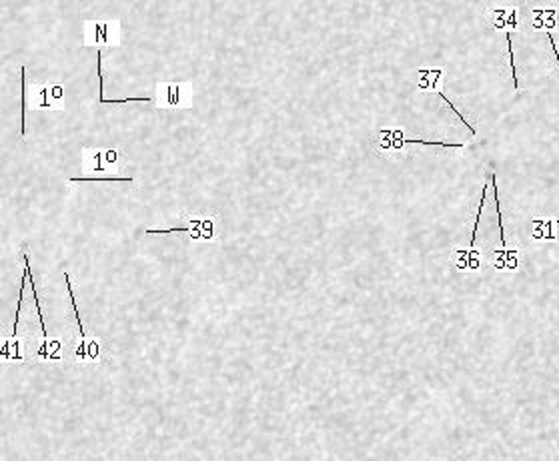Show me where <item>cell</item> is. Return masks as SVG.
Segmentation results:
<instances>
[{"label":"cell","mask_w":559,"mask_h":461,"mask_svg":"<svg viewBox=\"0 0 559 461\" xmlns=\"http://www.w3.org/2000/svg\"><path fill=\"white\" fill-rule=\"evenodd\" d=\"M193 86L191 82L157 84V106L159 108H191Z\"/></svg>","instance_id":"6da1fadb"},{"label":"cell","mask_w":559,"mask_h":461,"mask_svg":"<svg viewBox=\"0 0 559 461\" xmlns=\"http://www.w3.org/2000/svg\"><path fill=\"white\" fill-rule=\"evenodd\" d=\"M86 42L90 46H118L120 22L118 20H92L84 28Z\"/></svg>","instance_id":"7a4b0ae2"},{"label":"cell","mask_w":559,"mask_h":461,"mask_svg":"<svg viewBox=\"0 0 559 461\" xmlns=\"http://www.w3.org/2000/svg\"><path fill=\"white\" fill-rule=\"evenodd\" d=\"M82 165L86 173H108V169L105 167L103 150H92V148L82 150Z\"/></svg>","instance_id":"3957f363"},{"label":"cell","mask_w":559,"mask_h":461,"mask_svg":"<svg viewBox=\"0 0 559 461\" xmlns=\"http://www.w3.org/2000/svg\"><path fill=\"white\" fill-rule=\"evenodd\" d=\"M33 106L35 108H54V110H65V106H60L54 99H52V92H50V84L35 88V95H33Z\"/></svg>","instance_id":"277c9868"},{"label":"cell","mask_w":559,"mask_h":461,"mask_svg":"<svg viewBox=\"0 0 559 461\" xmlns=\"http://www.w3.org/2000/svg\"><path fill=\"white\" fill-rule=\"evenodd\" d=\"M24 67H20V137H26V80H24Z\"/></svg>","instance_id":"5b68a950"},{"label":"cell","mask_w":559,"mask_h":461,"mask_svg":"<svg viewBox=\"0 0 559 461\" xmlns=\"http://www.w3.org/2000/svg\"><path fill=\"white\" fill-rule=\"evenodd\" d=\"M403 144H425V146H443V148H461L463 144L459 142H443V141H419V139H401L395 142V148H401Z\"/></svg>","instance_id":"8992f818"},{"label":"cell","mask_w":559,"mask_h":461,"mask_svg":"<svg viewBox=\"0 0 559 461\" xmlns=\"http://www.w3.org/2000/svg\"><path fill=\"white\" fill-rule=\"evenodd\" d=\"M70 182H76V180H101V182H120V180H124V182H133V177H116V175H108V177H72V178H69Z\"/></svg>","instance_id":"52a82bcc"},{"label":"cell","mask_w":559,"mask_h":461,"mask_svg":"<svg viewBox=\"0 0 559 461\" xmlns=\"http://www.w3.org/2000/svg\"><path fill=\"white\" fill-rule=\"evenodd\" d=\"M103 155H105V167L108 169V173L116 171L118 161H120L118 150H116V148H106V150H103Z\"/></svg>","instance_id":"ba28073f"},{"label":"cell","mask_w":559,"mask_h":461,"mask_svg":"<svg viewBox=\"0 0 559 461\" xmlns=\"http://www.w3.org/2000/svg\"><path fill=\"white\" fill-rule=\"evenodd\" d=\"M485 191H487V187H483V193H481V201H479V209H477V217H475V225H473V231H471V241H469V245H471V247L475 245V239H477V229H479V221H481V213H483V207H485Z\"/></svg>","instance_id":"9c48e42d"},{"label":"cell","mask_w":559,"mask_h":461,"mask_svg":"<svg viewBox=\"0 0 559 461\" xmlns=\"http://www.w3.org/2000/svg\"><path fill=\"white\" fill-rule=\"evenodd\" d=\"M437 95H439V97H441V99H443V101H445V103H447V105L451 106V110H453V112H455V114H457V116L461 118V122H463V125H465V127H469V131H471V135H475L477 131H475V129H473V127L469 125V122H467V118H465V116H463V114H461V112H459V110H457V108L453 106V103H451V101H449V99H447V97L443 95V92H441V90H437Z\"/></svg>","instance_id":"30bf717a"},{"label":"cell","mask_w":559,"mask_h":461,"mask_svg":"<svg viewBox=\"0 0 559 461\" xmlns=\"http://www.w3.org/2000/svg\"><path fill=\"white\" fill-rule=\"evenodd\" d=\"M20 343H14V361H18V359H22V355H20ZM10 341H6L4 345H2V357H6V359H12V355H10Z\"/></svg>","instance_id":"8fae6325"},{"label":"cell","mask_w":559,"mask_h":461,"mask_svg":"<svg viewBox=\"0 0 559 461\" xmlns=\"http://www.w3.org/2000/svg\"><path fill=\"white\" fill-rule=\"evenodd\" d=\"M507 38V44H509V65H511V71H513V82H515V88L519 86L517 82V67H515V56H513V46H511V35L505 36Z\"/></svg>","instance_id":"7c38bea8"},{"label":"cell","mask_w":559,"mask_h":461,"mask_svg":"<svg viewBox=\"0 0 559 461\" xmlns=\"http://www.w3.org/2000/svg\"><path fill=\"white\" fill-rule=\"evenodd\" d=\"M50 92H52V99L62 106V97H65V90H62L60 84H50Z\"/></svg>","instance_id":"4fadbf2b"},{"label":"cell","mask_w":559,"mask_h":461,"mask_svg":"<svg viewBox=\"0 0 559 461\" xmlns=\"http://www.w3.org/2000/svg\"><path fill=\"white\" fill-rule=\"evenodd\" d=\"M547 36H549V42H551L553 54H555V58H557V67H559V52H557V44H555V38H553V35H549V33H547Z\"/></svg>","instance_id":"5bb4252c"},{"label":"cell","mask_w":559,"mask_h":461,"mask_svg":"<svg viewBox=\"0 0 559 461\" xmlns=\"http://www.w3.org/2000/svg\"><path fill=\"white\" fill-rule=\"evenodd\" d=\"M555 223H559V221H555Z\"/></svg>","instance_id":"9a60e30c"}]
</instances>
